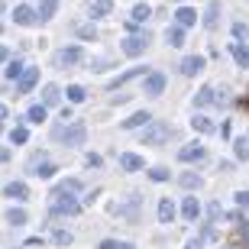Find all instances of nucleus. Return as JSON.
I'll use <instances>...</instances> for the list:
<instances>
[{
    "mask_svg": "<svg viewBox=\"0 0 249 249\" xmlns=\"http://www.w3.org/2000/svg\"><path fill=\"white\" fill-rule=\"evenodd\" d=\"M17 19H19V23H33V10L19 7V10H17Z\"/></svg>",
    "mask_w": 249,
    "mask_h": 249,
    "instance_id": "obj_29",
    "label": "nucleus"
},
{
    "mask_svg": "<svg viewBox=\"0 0 249 249\" xmlns=\"http://www.w3.org/2000/svg\"><path fill=\"white\" fill-rule=\"evenodd\" d=\"M149 120H152L149 113H136V117H133V120H126L123 126H126V129H133V126H142V123H149Z\"/></svg>",
    "mask_w": 249,
    "mask_h": 249,
    "instance_id": "obj_24",
    "label": "nucleus"
},
{
    "mask_svg": "<svg viewBox=\"0 0 249 249\" xmlns=\"http://www.w3.org/2000/svg\"><path fill=\"white\" fill-rule=\"evenodd\" d=\"M175 19H178V26L185 29V26H191V23H197V13H194V10H188V7H181L175 13Z\"/></svg>",
    "mask_w": 249,
    "mask_h": 249,
    "instance_id": "obj_14",
    "label": "nucleus"
},
{
    "mask_svg": "<svg viewBox=\"0 0 249 249\" xmlns=\"http://www.w3.org/2000/svg\"><path fill=\"white\" fill-rule=\"evenodd\" d=\"M81 58V49H62L55 55V65H71V62H78Z\"/></svg>",
    "mask_w": 249,
    "mask_h": 249,
    "instance_id": "obj_13",
    "label": "nucleus"
},
{
    "mask_svg": "<svg viewBox=\"0 0 249 249\" xmlns=\"http://www.w3.org/2000/svg\"><path fill=\"white\" fill-rule=\"evenodd\" d=\"M172 220H175V204L168 197H162L159 201V223H172Z\"/></svg>",
    "mask_w": 249,
    "mask_h": 249,
    "instance_id": "obj_7",
    "label": "nucleus"
},
{
    "mask_svg": "<svg viewBox=\"0 0 249 249\" xmlns=\"http://www.w3.org/2000/svg\"><path fill=\"white\" fill-rule=\"evenodd\" d=\"M29 120L42 123V120H46V107H33V110H29Z\"/></svg>",
    "mask_w": 249,
    "mask_h": 249,
    "instance_id": "obj_27",
    "label": "nucleus"
},
{
    "mask_svg": "<svg viewBox=\"0 0 249 249\" xmlns=\"http://www.w3.org/2000/svg\"><path fill=\"white\" fill-rule=\"evenodd\" d=\"M101 249H136L133 243H113V240H104L101 243Z\"/></svg>",
    "mask_w": 249,
    "mask_h": 249,
    "instance_id": "obj_25",
    "label": "nucleus"
},
{
    "mask_svg": "<svg viewBox=\"0 0 249 249\" xmlns=\"http://www.w3.org/2000/svg\"><path fill=\"white\" fill-rule=\"evenodd\" d=\"M10 139H13V142H26V129H13Z\"/></svg>",
    "mask_w": 249,
    "mask_h": 249,
    "instance_id": "obj_36",
    "label": "nucleus"
},
{
    "mask_svg": "<svg viewBox=\"0 0 249 249\" xmlns=\"http://www.w3.org/2000/svg\"><path fill=\"white\" fill-rule=\"evenodd\" d=\"M204 156H207V152H204L201 142H191V146H185L181 152H178V159H181V162H201Z\"/></svg>",
    "mask_w": 249,
    "mask_h": 249,
    "instance_id": "obj_5",
    "label": "nucleus"
},
{
    "mask_svg": "<svg viewBox=\"0 0 249 249\" xmlns=\"http://www.w3.org/2000/svg\"><path fill=\"white\" fill-rule=\"evenodd\" d=\"M233 197H236V204H240V207H249V191H236Z\"/></svg>",
    "mask_w": 249,
    "mask_h": 249,
    "instance_id": "obj_34",
    "label": "nucleus"
},
{
    "mask_svg": "<svg viewBox=\"0 0 249 249\" xmlns=\"http://www.w3.org/2000/svg\"><path fill=\"white\" fill-rule=\"evenodd\" d=\"M120 217H126L129 223L139 220V194H129L126 204H120Z\"/></svg>",
    "mask_w": 249,
    "mask_h": 249,
    "instance_id": "obj_2",
    "label": "nucleus"
},
{
    "mask_svg": "<svg viewBox=\"0 0 249 249\" xmlns=\"http://www.w3.org/2000/svg\"><path fill=\"white\" fill-rule=\"evenodd\" d=\"M233 146H236V159H249V136H240Z\"/></svg>",
    "mask_w": 249,
    "mask_h": 249,
    "instance_id": "obj_22",
    "label": "nucleus"
},
{
    "mask_svg": "<svg viewBox=\"0 0 249 249\" xmlns=\"http://www.w3.org/2000/svg\"><path fill=\"white\" fill-rule=\"evenodd\" d=\"M149 178H152V181H168V172H165V168H152Z\"/></svg>",
    "mask_w": 249,
    "mask_h": 249,
    "instance_id": "obj_28",
    "label": "nucleus"
},
{
    "mask_svg": "<svg viewBox=\"0 0 249 249\" xmlns=\"http://www.w3.org/2000/svg\"><path fill=\"white\" fill-rule=\"evenodd\" d=\"M68 97H71V101H84V88H78V84L68 88Z\"/></svg>",
    "mask_w": 249,
    "mask_h": 249,
    "instance_id": "obj_32",
    "label": "nucleus"
},
{
    "mask_svg": "<svg viewBox=\"0 0 249 249\" xmlns=\"http://www.w3.org/2000/svg\"><path fill=\"white\" fill-rule=\"evenodd\" d=\"M217 101V97H213V88H201V91H197V104H201V107H207V104H213Z\"/></svg>",
    "mask_w": 249,
    "mask_h": 249,
    "instance_id": "obj_23",
    "label": "nucleus"
},
{
    "mask_svg": "<svg viewBox=\"0 0 249 249\" xmlns=\"http://www.w3.org/2000/svg\"><path fill=\"white\" fill-rule=\"evenodd\" d=\"M81 191V181L78 178H68V181H62L58 188H52V201H62L65 194H78Z\"/></svg>",
    "mask_w": 249,
    "mask_h": 249,
    "instance_id": "obj_4",
    "label": "nucleus"
},
{
    "mask_svg": "<svg viewBox=\"0 0 249 249\" xmlns=\"http://www.w3.org/2000/svg\"><path fill=\"white\" fill-rule=\"evenodd\" d=\"M217 17H220V3H217V0H211V3H207V10H204V26L213 29V26H217Z\"/></svg>",
    "mask_w": 249,
    "mask_h": 249,
    "instance_id": "obj_10",
    "label": "nucleus"
},
{
    "mask_svg": "<svg viewBox=\"0 0 249 249\" xmlns=\"http://www.w3.org/2000/svg\"><path fill=\"white\" fill-rule=\"evenodd\" d=\"M146 42H149V36L146 39H129L126 46H123V52H126V55H139V52L146 49Z\"/></svg>",
    "mask_w": 249,
    "mask_h": 249,
    "instance_id": "obj_18",
    "label": "nucleus"
},
{
    "mask_svg": "<svg viewBox=\"0 0 249 249\" xmlns=\"http://www.w3.org/2000/svg\"><path fill=\"white\" fill-rule=\"evenodd\" d=\"M94 10H97V13H107V10H110V0H97V7H94Z\"/></svg>",
    "mask_w": 249,
    "mask_h": 249,
    "instance_id": "obj_37",
    "label": "nucleus"
},
{
    "mask_svg": "<svg viewBox=\"0 0 249 249\" xmlns=\"http://www.w3.org/2000/svg\"><path fill=\"white\" fill-rule=\"evenodd\" d=\"M3 194H7V197H17V201H26V185H23V181H10V185L3 188Z\"/></svg>",
    "mask_w": 249,
    "mask_h": 249,
    "instance_id": "obj_12",
    "label": "nucleus"
},
{
    "mask_svg": "<svg viewBox=\"0 0 249 249\" xmlns=\"http://www.w3.org/2000/svg\"><path fill=\"white\" fill-rule=\"evenodd\" d=\"M149 13H152V10H149L146 3H139V7L133 10V19H139V23H142V19H149Z\"/></svg>",
    "mask_w": 249,
    "mask_h": 249,
    "instance_id": "obj_26",
    "label": "nucleus"
},
{
    "mask_svg": "<svg viewBox=\"0 0 249 249\" xmlns=\"http://www.w3.org/2000/svg\"><path fill=\"white\" fill-rule=\"evenodd\" d=\"M178 185L188 188V191H194V188H201V175H197V172H185V175L178 178Z\"/></svg>",
    "mask_w": 249,
    "mask_h": 249,
    "instance_id": "obj_15",
    "label": "nucleus"
},
{
    "mask_svg": "<svg viewBox=\"0 0 249 249\" xmlns=\"http://www.w3.org/2000/svg\"><path fill=\"white\" fill-rule=\"evenodd\" d=\"M233 36H236V39H246L249 36V26H246V23H236V26H233Z\"/></svg>",
    "mask_w": 249,
    "mask_h": 249,
    "instance_id": "obj_30",
    "label": "nucleus"
},
{
    "mask_svg": "<svg viewBox=\"0 0 249 249\" xmlns=\"http://www.w3.org/2000/svg\"><path fill=\"white\" fill-rule=\"evenodd\" d=\"M120 165L126 168V172H136V168H142V159L133 156V152H123V156H120Z\"/></svg>",
    "mask_w": 249,
    "mask_h": 249,
    "instance_id": "obj_16",
    "label": "nucleus"
},
{
    "mask_svg": "<svg viewBox=\"0 0 249 249\" xmlns=\"http://www.w3.org/2000/svg\"><path fill=\"white\" fill-rule=\"evenodd\" d=\"M0 58H3V49H0Z\"/></svg>",
    "mask_w": 249,
    "mask_h": 249,
    "instance_id": "obj_40",
    "label": "nucleus"
},
{
    "mask_svg": "<svg viewBox=\"0 0 249 249\" xmlns=\"http://www.w3.org/2000/svg\"><path fill=\"white\" fill-rule=\"evenodd\" d=\"M165 39H168V46H181V42H185V29L181 26H168Z\"/></svg>",
    "mask_w": 249,
    "mask_h": 249,
    "instance_id": "obj_17",
    "label": "nucleus"
},
{
    "mask_svg": "<svg viewBox=\"0 0 249 249\" xmlns=\"http://www.w3.org/2000/svg\"><path fill=\"white\" fill-rule=\"evenodd\" d=\"M204 68V58L201 55H188L185 62H181V74H188V78H191V74H197Z\"/></svg>",
    "mask_w": 249,
    "mask_h": 249,
    "instance_id": "obj_8",
    "label": "nucleus"
},
{
    "mask_svg": "<svg viewBox=\"0 0 249 249\" xmlns=\"http://www.w3.org/2000/svg\"><path fill=\"white\" fill-rule=\"evenodd\" d=\"M81 204L78 201H52V213H78Z\"/></svg>",
    "mask_w": 249,
    "mask_h": 249,
    "instance_id": "obj_11",
    "label": "nucleus"
},
{
    "mask_svg": "<svg viewBox=\"0 0 249 249\" xmlns=\"http://www.w3.org/2000/svg\"><path fill=\"white\" fill-rule=\"evenodd\" d=\"M168 136H172V126H168V123H152V126L142 133V142H146V146H159V142H165Z\"/></svg>",
    "mask_w": 249,
    "mask_h": 249,
    "instance_id": "obj_1",
    "label": "nucleus"
},
{
    "mask_svg": "<svg viewBox=\"0 0 249 249\" xmlns=\"http://www.w3.org/2000/svg\"><path fill=\"white\" fill-rule=\"evenodd\" d=\"M181 213H185V220H197V217H201V204H197V197H185Z\"/></svg>",
    "mask_w": 249,
    "mask_h": 249,
    "instance_id": "obj_9",
    "label": "nucleus"
},
{
    "mask_svg": "<svg viewBox=\"0 0 249 249\" xmlns=\"http://www.w3.org/2000/svg\"><path fill=\"white\" fill-rule=\"evenodd\" d=\"M68 243H71V233L58 230V233H55V246H68Z\"/></svg>",
    "mask_w": 249,
    "mask_h": 249,
    "instance_id": "obj_31",
    "label": "nucleus"
},
{
    "mask_svg": "<svg viewBox=\"0 0 249 249\" xmlns=\"http://www.w3.org/2000/svg\"><path fill=\"white\" fill-rule=\"evenodd\" d=\"M7 223L23 227V223H26V211H17V207H13V211H7Z\"/></svg>",
    "mask_w": 249,
    "mask_h": 249,
    "instance_id": "obj_21",
    "label": "nucleus"
},
{
    "mask_svg": "<svg viewBox=\"0 0 249 249\" xmlns=\"http://www.w3.org/2000/svg\"><path fill=\"white\" fill-rule=\"evenodd\" d=\"M204 246V236H197V240H188V249H201Z\"/></svg>",
    "mask_w": 249,
    "mask_h": 249,
    "instance_id": "obj_38",
    "label": "nucleus"
},
{
    "mask_svg": "<svg viewBox=\"0 0 249 249\" xmlns=\"http://www.w3.org/2000/svg\"><path fill=\"white\" fill-rule=\"evenodd\" d=\"M165 91V74H149V81H146V94H152V97H159V94Z\"/></svg>",
    "mask_w": 249,
    "mask_h": 249,
    "instance_id": "obj_6",
    "label": "nucleus"
},
{
    "mask_svg": "<svg viewBox=\"0 0 249 249\" xmlns=\"http://www.w3.org/2000/svg\"><path fill=\"white\" fill-rule=\"evenodd\" d=\"M233 58H236L243 68H249V49L243 46V42H236V46H233Z\"/></svg>",
    "mask_w": 249,
    "mask_h": 249,
    "instance_id": "obj_19",
    "label": "nucleus"
},
{
    "mask_svg": "<svg viewBox=\"0 0 249 249\" xmlns=\"http://www.w3.org/2000/svg\"><path fill=\"white\" fill-rule=\"evenodd\" d=\"M55 101H58V88L49 84V88H46V104H55Z\"/></svg>",
    "mask_w": 249,
    "mask_h": 249,
    "instance_id": "obj_33",
    "label": "nucleus"
},
{
    "mask_svg": "<svg viewBox=\"0 0 249 249\" xmlns=\"http://www.w3.org/2000/svg\"><path fill=\"white\" fill-rule=\"evenodd\" d=\"M55 136H65L68 146H81V142H84V126H81V123H74L71 129H55Z\"/></svg>",
    "mask_w": 249,
    "mask_h": 249,
    "instance_id": "obj_3",
    "label": "nucleus"
},
{
    "mask_svg": "<svg viewBox=\"0 0 249 249\" xmlns=\"http://www.w3.org/2000/svg\"><path fill=\"white\" fill-rule=\"evenodd\" d=\"M191 126L197 129V133H213V129H217L211 120H207V117H194V120H191Z\"/></svg>",
    "mask_w": 249,
    "mask_h": 249,
    "instance_id": "obj_20",
    "label": "nucleus"
},
{
    "mask_svg": "<svg viewBox=\"0 0 249 249\" xmlns=\"http://www.w3.org/2000/svg\"><path fill=\"white\" fill-rule=\"evenodd\" d=\"M7 159H10V152H7V149H0V162H7Z\"/></svg>",
    "mask_w": 249,
    "mask_h": 249,
    "instance_id": "obj_39",
    "label": "nucleus"
},
{
    "mask_svg": "<svg viewBox=\"0 0 249 249\" xmlns=\"http://www.w3.org/2000/svg\"><path fill=\"white\" fill-rule=\"evenodd\" d=\"M33 81H36V71H29L26 78H23V84H19V91H26V88H33Z\"/></svg>",
    "mask_w": 249,
    "mask_h": 249,
    "instance_id": "obj_35",
    "label": "nucleus"
}]
</instances>
